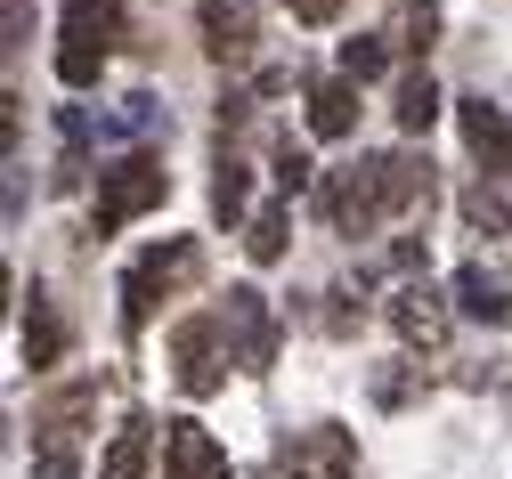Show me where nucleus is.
<instances>
[{"instance_id": "9b49d317", "label": "nucleus", "mask_w": 512, "mask_h": 479, "mask_svg": "<svg viewBox=\"0 0 512 479\" xmlns=\"http://www.w3.org/2000/svg\"><path fill=\"white\" fill-rule=\"evenodd\" d=\"M456 309L480 317V325H504V317H512V277H504L496 260H472L464 277H456Z\"/></svg>"}, {"instance_id": "393cba45", "label": "nucleus", "mask_w": 512, "mask_h": 479, "mask_svg": "<svg viewBox=\"0 0 512 479\" xmlns=\"http://www.w3.org/2000/svg\"><path fill=\"white\" fill-rule=\"evenodd\" d=\"M415 382H423L415 366H407V374H374V398H382V406H399V398H415Z\"/></svg>"}, {"instance_id": "9d476101", "label": "nucleus", "mask_w": 512, "mask_h": 479, "mask_svg": "<svg viewBox=\"0 0 512 479\" xmlns=\"http://www.w3.org/2000/svg\"><path fill=\"white\" fill-rule=\"evenodd\" d=\"M163 471L171 479H228V447L204 431V423H163Z\"/></svg>"}, {"instance_id": "1a4fd4ad", "label": "nucleus", "mask_w": 512, "mask_h": 479, "mask_svg": "<svg viewBox=\"0 0 512 479\" xmlns=\"http://www.w3.org/2000/svg\"><path fill=\"white\" fill-rule=\"evenodd\" d=\"M391 325H399L407 350H439V341H447V293L423 285V277H407V285L391 293Z\"/></svg>"}, {"instance_id": "6e6552de", "label": "nucleus", "mask_w": 512, "mask_h": 479, "mask_svg": "<svg viewBox=\"0 0 512 479\" xmlns=\"http://www.w3.org/2000/svg\"><path fill=\"white\" fill-rule=\"evenodd\" d=\"M220 325H236V358H244L252 374H269V366H277V317H269V301L252 293V285H236V293H228Z\"/></svg>"}, {"instance_id": "aec40b11", "label": "nucleus", "mask_w": 512, "mask_h": 479, "mask_svg": "<svg viewBox=\"0 0 512 479\" xmlns=\"http://www.w3.org/2000/svg\"><path fill=\"white\" fill-rule=\"evenodd\" d=\"M391 65V33H366V41H342V74L350 82H374Z\"/></svg>"}, {"instance_id": "39448f33", "label": "nucleus", "mask_w": 512, "mask_h": 479, "mask_svg": "<svg viewBox=\"0 0 512 479\" xmlns=\"http://www.w3.org/2000/svg\"><path fill=\"white\" fill-rule=\"evenodd\" d=\"M277 463H285V479H350L358 471V439L334 431V423H309V431H285Z\"/></svg>"}, {"instance_id": "dca6fc26", "label": "nucleus", "mask_w": 512, "mask_h": 479, "mask_svg": "<svg viewBox=\"0 0 512 479\" xmlns=\"http://www.w3.org/2000/svg\"><path fill=\"white\" fill-rule=\"evenodd\" d=\"M391 114H399V130H407V139H423V130L439 122V90H431V74H407V82H399V106H391Z\"/></svg>"}, {"instance_id": "20e7f679", "label": "nucleus", "mask_w": 512, "mask_h": 479, "mask_svg": "<svg viewBox=\"0 0 512 479\" xmlns=\"http://www.w3.org/2000/svg\"><path fill=\"white\" fill-rule=\"evenodd\" d=\"M163 195H171V171H163V155H122V163L98 179V212H90V228H98V236H114L122 220L155 212Z\"/></svg>"}, {"instance_id": "a211bd4d", "label": "nucleus", "mask_w": 512, "mask_h": 479, "mask_svg": "<svg viewBox=\"0 0 512 479\" xmlns=\"http://www.w3.org/2000/svg\"><path fill=\"white\" fill-rule=\"evenodd\" d=\"M285 236H293V212H285V203H269V212L252 220V236H244V252H252V260L269 268V260H285Z\"/></svg>"}, {"instance_id": "a878e982", "label": "nucleus", "mask_w": 512, "mask_h": 479, "mask_svg": "<svg viewBox=\"0 0 512 479\" xmlns=\"http://www.w3.org/2000/svg\"><path fill=\"white\" fill-rule=\"evenodd\" d=\"M285 9H293V17H301V25H334V17H342V9H350V0H285Z\"/></svg>"}, {"instance_id": "5701e85b", "label": "nucleus", "mask_w": 512, "mask_h": 479, "mask_svg": "<svg viewBox=\"0 0 512 479\" xmlns=\"http://www.w3.org/2000/svg\"><path fill=\"white\" fill-rule=\"evenodd\" d=\"M309 179H317V171H309V155H301V147L285 139V147H277V187H285V195H301Z\"/></svg>"}, {"instance_id": "6ab92c4d", "label": "nucleus", "mask_w": 512, "mask_h": 479, "mask_svg": "<svg viewBox=\"0 0 512 479\" xmlns=\"http://www.w3.org/2000/svg\"><path fill=\"white\" fill-rule=\"evenodd\" d=\"M244 195H252L244 163H236V155H220V163H212V212H220V220H244Z\"/></svg>"}, {"instance_id": "412c9836", "label": "nucleus", "mask_w": 512, "mask_h": 479, "mask_svg": "<svg viewBox=\"0 0 512 479\" xmlns=\"http://www.w3.org/2000/svg\"><path fill=\"white\" fill-rule=\"evenodd\" d=\"M504 220H512V212H504V195L480 179V187L464 195V228H472V236H504Z\"/></svg>"}, {"instance_id": "4468645a", "label": "nucleus", "mask_w": 512, "mask_h": 479, "mask_svg": "<svg viewBox=\"0 0 512 479\" xmlns=\"http://www.w3.org/2000/svg\"><path fill=\"white\" fill-rule=\"evenodd\" d=\"M33 309H25V325H17V350H25V366L41 374V366H57V350H66V325H57V309L41 301V293H25Z\"/></svg>"}, {"instance_id": "423d86ee", "label": "nucleus", "mask_w": 512, "mask_h": 479, "mask_svg": "<svg viewBox=\"0 0 512 479\" xmlns=\"http://www.w3.org/2000/svg\"><path fill=\"white\" fill-rule=\"evenodd\" d=\"M196 33H204L212 65H244L261 49V9H252V0H196Z\"/></svg>"}, {"instance_id": "ddd939ff", "label": "nucleus", "mask_w": 512, "mask_h": 479, "mask_svg": "<svg viewBox=\"0 0 512 479\" xmlns=\"http://www.w3.org/2000/svg\"><path fill=\"white\" fill-rule=\"evenodd\" d=\"M309 130H317V139H350V130H358V82L350 74L309 90Z\"/></svg>"}, {"instance_id": "7ed1b4c3", "label": "nucleus", "mask_w": 512, "mask_h": 479, "mask_svg": "<svg viewBox=\"0 0 512 479\" xmlns=\"http://www.w3.org/2000/svg\"><path fill=\"white\" fill-rule=\"evenodd\" d=\"M196 268H204V252L187 244V236H171V244H155L147 260H131V277H122V325L139 333V325H147L187 277H196Z\"/></svg>"}, {"instance_id": "2eb2a0df", "label": "nucleus", "mask_w": 512, "mask_h": 479, "mask_svg": "<svg viewBox=\"0 0 512 479\" xmlns=\"http://www.w3.org/2000/svg\"><path fill=\"white\" fill-rule=\"evenodd\" d=\"M147 455H155V431L147 423H122L114 447H106V463H98V479H147Z\"/></svg>"}, {"instance_id": "f03ea898", "label": "nucleus", "mask_w": 512, "mask_h": 479, "mask_svg": "<svg viewBox=\"0 0 512 479\" xmlns=\"http://www.w3.org/2000/svg\"><path fill=\"white\" fill-rule=\"evenodd\" d=\"M114 49H122V0H74L66 25H57V82L90 90Z\"/></svg>"}, {"instance_id": "f3484780", "label": "nucleus", "mask_w": 512, "mask_h": 479, "mask_svg": "<svg viewBox=\"0 0 512 479\" xmlns=\"http://www.w3.org/2000/svg\"><path fill=\"white\" fill-rule=\"evenodd\" d=\"M431 33H439V9H431V0H407V9L391 17V49H407V57H423Z\"/></svg>"}, {"instance_id": "f257e3e1", "label": "nucleus", "mask_w": 512, "mask_h": 479, "mask_svg": "<svg viewBox=\"0 0 512 479\" xmlns=\"http://www.w3.org/2000/svg\"><path fill=\"white\" fill-rule=\"evenodd\" d=\"M431 195V163L423 155H358L342 171H326V220L342 236H366L382 220H399L407 203Z\"/></svg>"}, {"instance_id": "f8f14e48", "label": "nucleus", "mask_w": 512, "mask_h": 479, "mask_svg": "<svg viewBox=\"0 0 512 479\" xmlns=\"http://www.w3.org/2000/svg\"><path fill=\"white\" fill-rule=\"evenodd\" d=\"M456 122H464V147H472L488 171H512V122H504L488 98H464V106H456Z\"/></svg>"}, {"instance_id": "b1692460", "label": "nucleus", "mask_w": 512, "mask_h": 479, "mask_svg": "<svg viewBox=\"0 0 512 479\" xmlns=\"http://www.w3.org/2000/svg\"><path fill=\"white\" fill-rule=\"evenodd\" d=\"M155 122H163L155 98H122V114H114V130H155Z\"/></svg>"}, {"instance_id": "4be33fe9", "label": "nucleus", "mask_w": 512, "mask_h": 479, "mask_svg": "<svg viewBox=\"0 0 512 479\" xmlns=\"http://www.w3.org/2000/svg\"><path fill=\"white\" fill-rule=\"evenodd\" d=\"M33 479H82V471H74V439H66V431H41V447H33Z\"/></svg>"}, {"instance_id": "0eeeda50", "label": "nucleus", "mask_w": 512, "mask_h": 479, "mask_svg": "<svg viewBox=\"0 0 512 479\" xmlns=\"http://www.w3.org/2000/svg\"><path fill=\"white\" fill-rule=\"evenodd\" d=\"M220 333H228L220 317H187V325L171 333V366H179V390H187V398H212V390L228 382V374H220Z\"/></svg>"}]
</instances>
